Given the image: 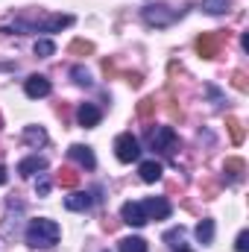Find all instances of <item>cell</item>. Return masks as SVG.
Listing matches in <instances>:
<instances>
[{
	"mask_svg": "<svg viewBox=\"0 0 249 252\" xmlns=\"http://www.w3.org/2000/svg\"><path fill=\"white\" fill-rule=\"evenodd\" d=\"M41 170H47V158H44V156H30V158H24V161L18 164V176H24V179L35 176V173H41Z\"/></svg>",
	"mask_w": 249,
	"mask_h": 252,
	"instance_id": "8fae6325",
	"label": "cell"
},
{
	"mask_svg": "<svg viewBox=\"0 0 249 252\" xmlns=\"http://www.w3.org/2000/svg\"><path fill=\"white\" fill-rule=\"evenodd\" d=\"M67 156H70L76 164H82L85 170H94V167H97V156H94V150L85 147V144H73V147L67 150Z\"/></svg>",
	"mask_w": 249,
	"mask_h": 252,
	"instance_id": "ba28073f",
	"label": "cell"
},
{
	"mask_svg": "<svg viewBox=\"0 0 249 252\" xmlns=\"http://www.w3.org/2000/svg\"><path fill=\"white\" fill-rule=\"evenodd\" d=\"M118 250L121 252H147V241L144 238H124L118 244Z\"/></svg>",
	"mask_w": 249,
	"mask_h": 252,
	"instance_id": "d6986e66",
	"label": "cell"
},
{
	"mask_svg": "<svg viewBox=\"0 0 249 252\" xmlns=\"http://www.w3.org/2000/svg\"><path fill=\"white\" fill-rule=\"evenodd\" d=\"M76 121H79V126H85V129H94V126L103 121V112H100L94 103H82V106L76 109Z\"/></svg>",
	"mask_w": 249,
	"mask_h": 252,
	"instance_id": "9c48e42d",
	"label": "cell"
},
{
	"mask_svg": "<svg viewBox=\"0 0 249 252\" xmlns=\"http://www.w3.org/2000/svg\"><path fill=\"white\" fill-rule=\"evenodd\" d=\"M173 252H190V250H187L185 244H179V247H173Z\"/></svg>",
	"mask_w": 249,
	"mask_h": 252,
	"instance_id": "f1b7e54d",
	"label": "cell"
},
{
	"mask_svg": "<svg viewBox=\"0 0 249 252\" xmlns=\"http://www.w3.org/2000/svg\"><path fill=\"white\" fill-rule=\"evenodd\" d=\"M32 50H35V56H38V59H47V56H53V53H56V44H53L50 38H38Z\"/></svg>",
	"mask_w": 249,
	"mask_h": 252,
	"instance_id": "ffe728a7",
	"label": "cell"
},
{
	"mask_svg": "<svg viewBox=\"0 0 249 252\" xmlns=\"http://www.w3.org/2000/svg\"><path fill=\"white\" fill-rule=\"evenodd\" d=\"M70 24H73V15H50V18H44L38 24V30L41 32H59V30L70 27Z\"/></svg>",
	"mask_w": 249,
	"mask_h": 252,
	"instance_id": "4fadbf2b",
	"label": "cell"
},
{
	"mask_svg": "<svg viewBox=\"0 0 249 252\" xmlns=\"http://www.w3.org/2000/svg\"><path fill=\"white\" fill-rule=\"evenodd\" d=\"M235 250H238V252H249V232H241V235H238Z\"/></svg>",
	"mask_w": 249,
	"mask_h": 252,
	"instance_id": "484cf974",
	"label": "cell"
},
{
	"mask_svg": "<svg viewBox=\"0 0 249 252\" xmlns=\"http://www.w3.org/2000/svg\"><path fill=\"white\" fill-rule=\"evenodd\" d=\"M147 141H150V147H153L156 153H161V156H173V153H176V144H179L173 126H156V129H150V132H147Z\"/></svg>",
	"mask_w": 249,
	"mask_h": 252,
	"instance_id": "7a4b0ae2",
	"label": "cell"
},
{
	"mask_svg": "<svg viewBox=\"0 0 249 252\" xmlns=\"http://www.w3.org/2000/svg\"><path fill=\"white\" fill-rule=\"evenodd\" d=\"M138 173H141V179H144L147 185H153V182H158V179H161V164H158L156 158H153V161H141Z\"/></svg>",
	"mask_w": 249,
	"mask_h": 252,
	"instance_id": "5bb4252c",
	"label": "cell"
},
{
	"mask_svg": "<svg viewBox=\"0 0 249 252\" xmlns=\"http://www.w3.org/2000/svg\"><path fill=\"white\" fill-rule=\"evenodd\" d=\"M62 238V229L56 220H47V217H38L27 226V244L32 250H53Z\"/></svg>",
	"mask_w": 249,
	"mask_h": 252,
	"instance_id": "6da1fadb",
	"label": "cell"
},
{
	"mask_svg": "<svg viewBox=\"0 0 249 252\" xmlns=\"http://www.w3.org/2000/svg\"><path fill=\"white\" fill-rule=\"evenodd\" d=\"M70 76H73V82H76V85H91V82H94V79H91V73H88L82 64H73V67H70Z\"/></svg>",
	"mask_w": 249,
	"mask_h": 252,
	"instance_id": "44dd1931",
	"label": "cell"
},
{
	"mask_svg": "<svg viewBox=\"0 0 249 252\" xmlns=\"http://www.w3.org/2000/svg\"><path fill=\"white\" fill-rule=\"evenodd\" d=\"M115 156H118V161H124V164H132V161L141 158V144H138V138H135L132 132H121V135L115 138Z\"/></svg>",
	"mask_w": 249,
	"mask_h": 252,
	"instance_id": "3957f363",
	"label": "cell"
},
{
	"mask_svg": "<svg viewBox=\"0 0 249 252\" xmlns=\"http://www.w3.org/2000/svg\"><path fill=\"white\" fill-rule=\"evenodd\" d=\"M153 109H156V100H153V97H147V100H141L138 115H141V118H150V115H153Z\"/></svg>",
	"mask_w": 249,
	"mask_h": 252,
	"instance_id": "d4e9b609",
	"label": "cell"
},
{
	"mask_svg": "<svg viewBox=\"0 0 249 252\" xmlns=\"http://www.w3.org/2000/svg\"><path fill=\"white\" fill-rule=\"evenodd\" d=\"M223 170L229 173V179H232V182H238V179L247 173V161H244V158H226Z\"/></svg>",
	"mask_w": 249,
	"mask_h": 252,
	"instance_id": "e0dca14e",
	"label": "cell"
},
{
	"mask_svg": "<svg viewBox=\"0 0 249 252\" xmlns=\"http://www.w3.org/2000/svg\"><path fill=\"white\" fill-rule=\"evenodd\" d=\"M50 91H53V85H50V79L41 76V73L27 76V82H24V94H27L30 100H41V97H47Z\"/></svg>",
	"mask_w": 249,
	"mask_h": 252,
	"instance_id": "277c9868",
	"label": "cell"
},
{
	"mask_svg": "<svg viewBox=\"0 0 249 252\" xmlns=\"http://www.w3.org/2000/svg\"><path fill=\"white\" fill-rule=\"evenodd\" d=\"M67 50H70V53H79V56H82V53L88 56V53H94V44H91V41H85V38H76V41H70V47H67Z\"/></svg>",
	"mask_w": 249,
	"mask_h": 252,
	"instance_id": "603a6c76",
	"label": "cell"
},
{
	"mask_svg": "<svg viewBox=\"0 0 249 252\" xmlns=\"http://www.w3.org/2000/svg\"><path fill=\"white\" fill-rule=\"evenodd\" d=\"M226 126H229V135H232V144H244L247 132H244V124L238 118H226Z\"/></svg>",
	"mask_w": 249,
	"mask_h": 252,
	"instance_id": "ac0fdd59",
	"label": "cell"
},
{
	"mask_svg": "<svg viewBox=\"0 0 249 252\" xmlns=\"http://www.w3.org/2000/svg\"><path fill=\"white\" fill-rule=\"evenodd\" d=\"M202 9L208 15H223L229 9V0H202Z\"/></svg>",
	"mask_w": 249,
	"mask_h": 252,
	"instance_id": "7402d4cb",
	"label": "cell"
},
{
	"mask_svg": "<svg viewBox=\"0 0 249 252\" xmlns=\"http://www.w3.org/2000/svg\"><path fill=\"white\" fill-rule=\"evenodd\" d=\"M59 185H62V188H76V185H79V173H73V170L64 167L62 173H59Z\"/></svg>",
	"mask_w": 249,
	"mask_h": 252,
	"instance_id": "cb8c5ba5",
	"label": "cell"
},
{
	"mask_svg": "<svg viewBox=\"0 0 249 252\" xmlns=\"http://www.w3.org/2000/svg\"><path fill=\"white\" fill-rule=\"evenodd\" d=\"M6 182V167H0V185Z\"/></svg>",
	"mask_w": 249,
	"mask_h": 252,
	"instance_id": "f546056e",
	"label": "cell"
},
{
	"mask_svg": "<svg viewBox=\"0 0 249 252\" xmlns=\"http://www.w3.org/2000/svg\"><path fill=\"white\" fill-rule=\"evenodd\" d=\"M144 21L150 27H167L176 21V12H167V6H147L144 9Z\"/></svg>",
	"mask_w": 249,
	"mask_h": 252,
	"instance_id": "52a82bcc",
	"label": "cell"
},
{
	"mask_svg": "<svg viewBox=\"0 0 249 252\" xmlns=\"http://www.w3.org/2000/svg\"><path fill=\"white\" fill-rule=\"evenodd\" d=\"M24 141H27L30 147H44V144H47L44 126H24Z\"/></svg>",
	"mask_w": 249,
	"mask_h": 252,
	"instance_id": "9a60e30c",
	"label": "cell"
},
{
	"mask_svg": "<svg viewBox=\"0 0 249 252\" xmlns=\"http://www.w3.org/2000/svg\"><path fill=\"white\" fill-rule=\"evenodd\" d=\"M121 217H124V223L135 226V229H141V226H147V223H150V220H147V214H144V205H141V202H135V199L124 202Z\"/></svg>",
	"mask_w": 249,
	"mask_h": 252,
	"instance_id": "8992f818",
	"label": "cell"
},
{
	"mask_svg": "<svg viewBox=\"0 0 249 252\" xmlns=\"http://www.w3.org/2000/svg\"><path fill=\"white\" fill-rule=\"evenodd\" d=\"M35 193H38V196H47V193H50V179H47V176H41V179L35 182Z\"/></svg>",
	"mask_w": 249,
	"mask_h": 252,
	"instance_id": "4316f807",
	"label": "cell"
},
{
	"mask_svg": "<svg viewBox=\"0 0 249 252\" xmlns=\"http://www.w3.org/2000/svg\"><path fill=\"white\" fill-rule=\"evenodd\" d=\"M193 235H196V241H199L202 247L214 244V220H199L196 229H193Z\"/></svg>",
	"mask_w": 249,
	"mask_h": 252,
	"instance_id": "2e32d148",
	"label": "cell"
},
{
	"mask_svg": "<svg viewBox=\"0 0 249 252\" xmlns=\"http://www.w3.org/2000/svg\"><path fill=\"white\" fill-rule=\"evenodd\" d=\"M91 205H94V196L88 190H73V193L64 196V208L67 211H88Z\"/></svg>",
	"mask_w": 249,
	"mask_h": 252,
	"instance_id": "30bf717a",
	"label": "cell"
},
{
	"mask_svg": "<svg viewBox=\"0 0 249 252\" xmlns=\"http://www.w3.org/2000/svg\"><path fill=\"white\" fill-rule=\"evenodd\" d=\"M141 205H144L147 220H167V217H170V202H167L164 196H150V199H144Z\"/></svg>",
	"mask_w": 249,
	"mask_h": 252,
	"instance_id": "5b68a950",
	"label": "cell"
},
{
	"mask_svg": "<svg viewBox=\"0 0 249 252\" xmlns=\"http://www.w3.org/2000/svg\"><path fill=\"white\" fill-rule=\"evenodd\" d=\"M232 79H235V88H238V91H247V73H244V70H235Z\"/></svg>",
	"mask_w": 249,
	"mask_h": 252,
	"instance_id": "83f0119b",
	"label": "cell"
},
{
	"mask_svg": "<svg viewBox=\"0 0 249 252\" xmlns=\"http://www.w3.org/2000/svg\"><path fill=\"white\" fill-rule=\"evenodd\" d=\"M217 44H220V38H217L214 32H202V35L196 38V50H199L202 59H214V56H217Z\"/></svg>",
	"mask_w": 249,
	"mask_h": 252,
	"instance_id": "7c38bea8",
	"label": "cell"
},
{
	"mask_svg": "<svg viewBox=\"0 0 249 252\" xmlns=\"http://www.w3.org/2000/svg\"><path fill=\"white\" fill-rule=\"evenodd\" d=\"M0 129H3V118H0Z\"/></svg>",
	"mask_w": 249,
	"mask_h": 252,
	"instance_id": "4dcf8cb0",
	"label": "cell"
}]
</instances>
